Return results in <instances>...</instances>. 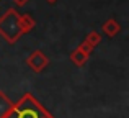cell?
<instances>
[{"mask_svg": "<svg viewBox=\"0 0 129 118\" xmlns=\"http://www.w3.org/2000/svg\"><path fill=\"white\" fill-rule=\"evenodd\" d=\"M5 118H54V116L31 93H25L18 102L13 103L12 110Z\"/></svg>", "mask_w": 129, "mask_h": 118, "instance_id": "obj_1", "label": "cell"}, {"mask_svg": "<svg viewBox=\"0 0 129 118\" xmlns=\"http://www.w3.org/2000/svg\"><path fill=\"white\" fill-rule=\"evenodd\" d=\"M18 18H20V13L15 8H8L0 16V36L8 44H15L23 35Z\"/></svg>", "mask_w": 129, "mask_h": 118, "instance_id": "obj_2", "label": "cell"}, {"mask_svg": "<svg viewBox=\"0 0 129 118\" xmlns=\"http://www.w3.org/2000/svg\"><path fill=\"white\" fill-rule=\"evenodd\" d=\"M26 64H28V67L33 70V72L39 74V72H43V70L47 67L49 58L44 54L41 49H36V51H33L31 54L26 58Z\"/></svg>", "mask_w": 129, "mask_h": 118, "instance_id": "obj_3", "label": "cell"}, {"mask_svg": "<svg viewBox=\"0 0 129 118\" xmlns=\"http://www.w3.org/2000/svg\"><path fill=\"white\" fill-rule=\"evenodd\" d=\"M88 58H90V54H88L87 51H83L80 46L70 53V61H72V64H74V66H77V67L85 66L87 61H88Z\"/></svg>", "mask_w": 129, "mask_h": 118, "instance_id": "obj_4", "label": "cell"}, {"mask_svg": "<svg viewBox=\"0 0 129 118\" xmlns=\"http://www.w3.org/2000/svg\"><path fill=\"white\" fill-rule=\"evenodd\" d=\"M101 30H103V33L106 36H110V38H114V36L118 35V33L121 31V25L116 21L114 18H108L106 21L101 25Z\"/></svg>", "mask_w": 129, "mask_h": 118, "instance_id": "obj_5", "label": "cell"}, {"mask_svg": "<svg viewBox=\"0 0 129 118\" xmlns=\"http://www.w3.org/2000/svg\"><path fill=\"white\" fill-rule=\"evenodd\" d=\"M18 21H20V28H21V33H23V35L29 33L33 28H35V25H36L35 18H33L31 15H28V13H25V15H20Z\"/></svg>", "mask_w": 129, "mask_h": 118, "instance_id": "obj_6", "label": "cell"}, {"mask_svg": "<svg viewBox=\"0 0 129 118\" xmlns=\"http://www.w3.org/2000/svg\"><path fill=\"white\" fill-rule=\"evenodd\" d=\"M12 107H13V102L7 97V93L3 90H0V118H5L8 115Z\"/></svg>", "mask_w": 129, "mask_h": 118, "instance_id": "obj_7", "label": "cell"}, {"mask_svg": "<svg viewBox=\"0 0 129 118\" xmlns=\"http://www.w3.org/2000/svg\"><path fill=\"white\" fill-rule=\"evenodd\" d=\"M83 41H87L88 44H90L91 48L95 49V48H96V46L101 43V36H100V33H96V31H90V33L85 36V39H83Z\"/></svg>", "mask_w": 129, "mask_h": 118, "instance_id": "obj_8", "label": "cell"}, {"mask_svg": "<svg viewBox=\"0 0 129 118\" xmlns=\"http://www.w3.org/2000/svg\"><path fill=\"white\" fill-rule=\"evenodd\" d=\"M80 48H82L83 51H87L88 54H91V53H93V48H91V46L88 44L87 41H82V43H80Z\"/></svg>", "mask_w": 129, "mask_h": 118, "instance_id": "obj_9", "label": "cell"}, {"mask_svg": "<svg viewBox=\"0 0 129 118\" xmlns=\"http://www.w3.org/2000/svg\"><path fill=\"white\" fill-rule=\"evenodd\" d=\"M13 2H15V5H16V7H25L26 3L29 2V0H13Z\"/></svg>", "mask_w": 129, "mask_h": 118, "instance_id": "obj_10", "label": "cell"}, {"mask_svg": "<svg viewBox=\"0 0 129 118\" xmlns=\"http://www.w3.org/2000/svg\"><path fill=\"white\" fill-rule=\"evenodd\" d=\"M46 2H47V3H56L57 0H46Z\"/></svg>", "mask_w": 129, "mask_h": 118, "instance_id": "obj_11", "label": "cell"}]
</instances>
